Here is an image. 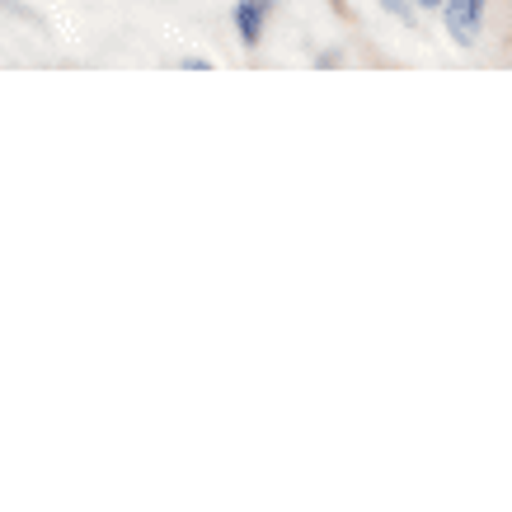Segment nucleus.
I'll list each match as a JSON object with an SVG mask.
<instances>
[{
	"instance_id": "f03ea898",
	"label": "nucleus",
	"mask_w": 512,
	"mask_h": 512,
	"mask_svg": "<svg viewBox=\"0 0 512 512\" xmlns=\"http://www.w3.org/2000/svg\"><path fill=\"white\" fill-rule=\"evenodd\" d=\"M235 33H240V43L245 47H259L264 38V24H268V5L264 0H235Z\"/></svg>"
},
{
	"instance_id": "39448f33",
	"label": "nucleus",
	"mask_w": 512,
	"mask_h": 512,
	"mask_svg": "<svg viewBox=\"0 0 512 512\" xmlns=\"http://www.w3.org/2000/svg\"><path fill=\"white\" fill-rule=\"evenodd\" d=\"M0 5H15V0H0Z\"/></svg>"
},
{
	"instance_id": "423d86ee",
	"label": "nucleus",
	"mask_w": 512,
	"mask_h": 512,
	"mask_svg": "<svg viewBox=\"0 0 512 512\" xmlns=\"http://www.w3.org/2000/svg\"><path fill=\"white\" fill-rule=\"evenodd\" d=\"M264 5H278V0H264Z\"/></svg>"
},
{
	"instance_id": "7ed1b4c3",
	"label": "nucleus",
	"mask_w": 512,
	"mask_h": 512,
	"mask_svg": "<svg viewBox=\"0 0 512 512\" xmlns=\"http://www.w3.org/2000/svg\"><path fill=\"white\" fill-rule=\"evenodd\" d=\"M381 10L395 19H414V0H381Z\"/></svg>"
},
{
	"instance_id": "20e7f679",
	"label": "nucleus",
	"mask_w": 512,
	"mask_h": 512,
	"mask_svg": "<svg viewBox=\"0 0 512 512\" xmlns=\"http://www.w3.org/2000/svg\"><path fill=\"white\" fill-rule=\"evenodd\" d=\"M419 10H442V0H414Z\"/></svg>"
},
{
	"instance_id": "f257e3e1",
	"label": "nucleus",
	"mask_w": 512,
	"mask_h": 512,
	"mask_svg": "<svg viewBox=\"0 0 512 512\" xmlns=\"http://www.w3.org/2000/svg\"><path fill=\"white\" fill-rule=\"evenodd\" d=\"M484 10H489V0H442V24H447L451 43H456V47H475V43H480Z\"/></svg>"
}]
</instances>
